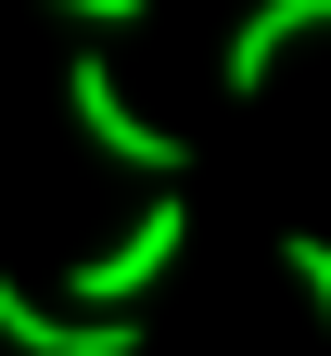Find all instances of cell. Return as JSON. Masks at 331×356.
I'll list each match as a JSON object with an SVG mask.
<instances>
[{
	"mask_svg": "<svg viewBox=\"0 0 331 356\" xmlns=\"http://www.w3.org/2000/svg\"><path fill=\"white\" fill-rule=\"evenodd\" d=\"M178 242H192V204H178V191H153V204H140L102 254H77V280H64V293L89 305V318H128V305H140V293L178 267Z\"/></svg>",
	"mask_w": 331,
	"mask_h": 356,
	"instance_id": "cell-1",
	"label": "cell"
},
{
	"mask_svg": "<svg viewBox=\"0 0 331 356\" xmlns=\"http://www.w3.org/2000/svg\"><path fill=\"white\" fill-rule=\"evenodd\" d=\"M64 102H77V127H89L115 165H140L153 191H178L192 140H178V127H153V115H128V89H115V64H102V51H77V64H64Z\"/></svg>",
	"mask_w": 331,
	"mask_h": 356,
	"instance_id": "cell-2",
	"label": "cell"
},
{
	"mask_svg": "<svg viewBox=\"0 0 331 356\" xmlns=\"http://www.w3.org/2000/svg\"><path fill=\"white\" fill-rule=\"evenodd\" d=\"M0 343L13 356H140V318H52V305L0 267Z\"/></svg>",
	"mask_w": 331,
	"mask_h": 356,
	"instance_id": "cell-3",
	"label": "cell"
},
{
	"mask_svg": "<svg viewBox=\"0 0 331 356\" xmlns=\"http://www.w3.org/2000/svg\"><path fill=\"white\" fill-rule=\"evenodd\" d=\"M318 26H331V0H255V13L229 26V64H217V76H229V102H255L268 64L293 51V38H318Z\"/></svg>",
	"mask_w": 331,
	"mask_h": 356,
	"instance_id": "cell-4",
	"label": "cell"
},
{
	"mask_svg": "<svg viewBox=\"0 0 331 356\" xmlns=\"http://www.w3.org/2000/svg\"><path fill=\"white\" fill-rule=\"evenodd\" d=\"M280 267H293V293L318 305V331H331V242L318 229H280Z\"/></svg>",
	"mask_w": 331,
	"mask_h": 356,
	"instance_id": "cell-5",
	"label": "cell"
},
{
	"mask_svg": "<svg viewBox=\"0 0 331 356\" xmlns=\"http://www.w3.org/2000/svg\"><path fill=\"white\" fill-rule=\"evenodd\" d=\"M77 26H140V0H64Z\"/></svg>",
	"mask_w": 331,
	"mask_h": 356,
	"instance_id": "cell-6",
	"label": "cell"
}]
</instances>
